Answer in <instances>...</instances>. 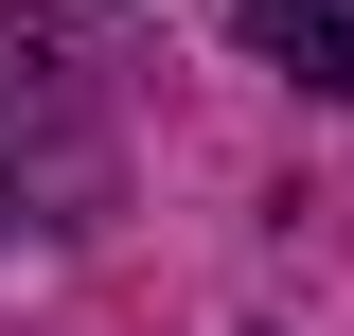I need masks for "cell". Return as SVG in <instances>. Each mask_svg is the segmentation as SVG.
<instances>
[{"label":"cell","instance_id":"cell-1","mask_svg":"<svg viewBox=\"0 0 354 336\" xmlns=\"http://www.w3.org/2000/svg\"><path fill=\"white\" fill-rule=\"evenodd\" d=\"M230 18H248L266 71H301V88H337V106H354V0H230Z\"/></svg>","mask_w":354,"mask_h":336},{"label":"cell","instance_id":"cell-2","mask_svg":"<svg viewBox=\"0 0 354 336\" xmlns=\"http://www.w3.org/2000/svg\"><path fill=\"white\" fill-rule=\"evenodd\" d=\"M0 212H18V177H0Z\"/></svg>","mask_w":354,"mask_h":336}]
</instances>
